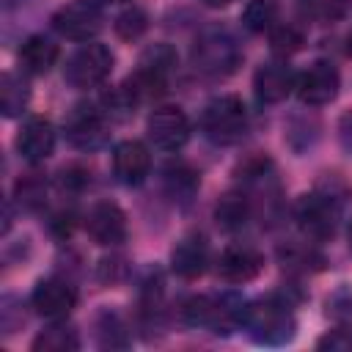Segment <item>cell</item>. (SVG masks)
Masks as SVG:
<instances>
[{"mask_svg":"<svg viewBox=\"0 0 352 352\" xmlns=\"http://www.w3.org/2000/svg\"><path fill=\"white\" fill-rule=\"evenodd\" d=\"M113 72V52L104 44H82L63 66V80L72 88H94Z\"/></svg>","mask_w":352,"mask_h":352,"instance_id":"8992f818","label":"cell"},{"mask_svg":"<svg viewBox=\"0 0 352 352\" xmlns=\"http://www.w3.org/2000/svg\"><path fill=\"white\" fill-rule=\"evenodd\" d=\"M88 182H91V170L82 168V165H66V168L60 170V176H58L60 190H69V192H80V190H85Z\"/></svg>","mask_w":352,"mask_h":352,"instance_id":"f546056e","label":"cell"},{"mask_svg":"<svg viewBox=\"0 0 352 352\" xmlns=\"http://www.w3.org/2000/svg\"><path fill=\"white\" fill-rule=\"evenodd\" d=\"M349 250H352V226H349Z\"/></svg>","mask_w":352,"mask_h":352,"instance_id":"e575fe53","label":"cell"},{"mask_svg":"<svg viewBox=\"0 0 352 352\" xmlns=\"http://www.w3.org/2000/svg\"><path fill=\"white\" fill-rule=\"evenodd\" d=\"M14 198L22 209L28 212H36L47 204V179L41 170H30V173H22L14 184Z\"/></svg>","mask_w":352,"mask_h":352,"instance_id":"7402d4cb","label":"cell"},{"mask_svg":"<svg viewBox=\"0 0 352 352\" xmlns=\"http://www.w3.org/2000/svg\"><path fill=\"white\" fill-rule=\"evenodd\" d=\"M201 129L214 146H234L248 132V110L239 96H217L204 107Z\"/></svg>","mask_w":352,"mask_h":352,"instance_id":"277c9868","label":"cell"},{"mask_svg":"<svg viewBox=\"0 0 352 352\" xmlns=\"http://www.w3.org/2000/svg\"><path fill=\"white\" fill-rule=\"evenodd\" d=\"M264 267V256L245 242L228 245L217 258V275L228 283H248L253 280Z\"/></svg>","mask_w":352,"mask_h":352,"instance_id":"4fadbf2b","label":"cell"},{"mask_svg":"<svg viewBox=\"0 0 352 352\" xmlns=\"http://www.w3.org/2000/svg\"><path fill=\"white\" fill-rule=\"evenodd\" d=\"M278 261L283 264V270L289 272H319L324 267V256L311 245V242H286L278 248Z\"/></svg>","mask_w":352,"mask_h":352,"instance_id":"ffe728a7","label":"cell"},{"mask_svg":"<svg viewBox=\"0 0 352 352\" xmlns=\"http://www.w3.org/2000/svg\"><path fill=\"white\" fill-rule=\"evenodd\" d=\"M170 267L179 278L184 280H195L206 272L209 267V242L204 234H187L176 242V248L170 250Z\"/></svg>","mask_w":352,"mask_h":352,"instance_id":"2e32d148","label":"cell"},{"mask_svg":"<svg viewBox=\"0 0 352 352\" xmlns=\"http://www.w3.org/2000/svg\"><path fill=\"white\" fill-rule=\"evenodd\" d=\"M319 349H330V352H352V330L346 327H336L330 333H324L316 341Z\"/></svg>","mask_w":352,"mask_h":352,"instance_id":"1f68e13d","label":"cell"},{"mask_svg":"<svg viewBox=\"0 0 352 352\" xmlns=\"http://www.w3.org/2000/svg\"><path fill=\"white\" fill-rule=\"evenodd\" d=\"M96 344L102 349H124L129 344V333H126L121 316L110 308H104L96 316Z\"/></svg>","mask_w":352,"mask_h":352,"instance_id":"cb8c5ba5","label":"cell"},{"mask_svg":"<svg viewBox=\"0 0 352 352\" xmlns=\"http://www.w3.org/2000/svg\"><path fill=\"white\" fill-rule=\"evenodd\" d=\"M146 28H148V16H146V11L138 8V6H132V8H126V11H121V14L116 16V33H118V38H124V41L140 38V36L146 33Z\"/></svg>","mask_w":352,"mask_h":352,"instance_id":"83f0119b","label":"cell"},{"mask_svg":"<svg viewBox=\"0 0 352 352\" xmlns=\"http://www.w3.org/2000/svg\"><path fill=\"white\" fill-rule=\"evenodd\" d=\"M278 22V3L275 0H248L242 8V25L250 33H264Z\"/></svg>","mask_w":352,"mask_h":352,"instance_id":"4316f807","label":"cell"},{"mask_svg":"<svg viewBox=\"0 0 352 352\" xmlns=\"http://www.w3.org/2000/svg\"><path fill=\"white\" fill-rule=\"evenodd\" d=\"M151 168V157L148 148L140 140H121L113 148V176L126 184V187H138L146 182Z\"/></svg>","mask_w":352,"mask_h":352,"instance_id":"5bb4252c","label":"cell"},{"mask_svg":"<svg viewBox=\"0 0 352 352\" xmlns=\"http://www.w3.org/2000/svg\"><path fill=\"white\" fill-rule=\"evenodd\" d=\"M344 209H346V204H341L338 198L314 187L311 192L300 195V201L294 206V217L311 239H333L338 231Z\"/></svg>","mask_w":352,"mask_h":352,"instance_id":"5b68a950","label":"cell"},{"mask_svg":"<svg viewBox=\"0 0 352 352\" xmlns=\"http://www.w3.org/2000/svg\"><path fill=\"white\" fill-rule=\"evenodd\" d=\"M344 6H346V0H300L302 14L311 19H322V22L341 16Z\"/></svg>","mask_w":352,"mask_h":352,"instance_id":"f1b7e54d","label":"cell"},{"mask_svg":"<svg viewBox=\"0 0 352 352\" xmlns=\"http://www.w3.org/2000/svg\"><path fill=\"white\" fill-rule=\"evenodd\" d=\"M36 352H74L80 349V336L72 324H50L33 338Z\"/></svg>","mask_w":352,"mask_h":352,"instance_id":"603a6c76","label":"cell"},{"mask_svg":"<svg viewBox=\"0 0 352 352\" xmlns=\"http://www.w3.org/2000/svg\"><path fill=\"white\" fill-rule=\"evenodd\" d=\"M338 85H341V77H338V69L330 63V60H314L300 77H297V96L302 104L308 107H319V104H327L338 96Z\"/></svg>","mask_w":352,"mask_h":352,"instance_id":"30bf717a","label":"cell"},{"mask_svg":"<svg viewBox=\"0 0 352 352\" xmlns=\"http://www.w3.org/2000/svg\"><path fill=\"white\" fill-rule=\"evenodd\" d=\"M102 8L94 0H72L66 6H60L52 14V28L55 33H60L63 38L72 41H88L102 30Z\"/></svg>","mask_w":352,"mask_h":352,"instance_id":"ba28073f","label":"cell"},{"mask_svg":"<svg viewBox=\"0 0 352 352\" xmlns=\"http://www.w3.org/2000/svg\"><path fill=\"white\" fill-rule=\"evenodd\" d=\"M30 305L44 319H66L77 305V289L63 278H44L36 283Z\"/></svg>","mask_w":352,"mask_h":352,"instance_id":"8fae6325","label":"cell"},{"mask_svg":"<svg viewBox=\"0 0 352 352\" xmlns=\"http://www.w3.org/2000/svg\"><path fill=\"white\" fill-rule=\"evenodd\" d=\"M302 44H305V33H302L300 25L280 22V25H272L270 28V47H272L275 55H280V58L294 55V52L302 50Z\"/></svg>","mask_w":352,"mask_h":352,"instance_id":"484cf974","label":"cell"},{"mask_svg":"<svg viewBox=\"0 0 352 352\" xmlns=\"http://www.w3.org/2000/svg\"><path fill=\"white\" fill-rule=\"evenodd\" d=\"M250 214H253V204L245 190L226 192L214 206V220L223 231H239L250 220Z\"/></svg>","mask_w":352,"mask_h":352,"instance_id":"d6986e66","label":"cell"},{"mask_svg":"<svg viewBox=\"0 0 352 352\" xmlns=\"http://www.w3.org/2000/svg\"><path fill=\"white\" fill-rule=\"evenodd\" d=\"M126 272H129V267H126L124 256H110V258L99 261V280L102 283H118L126 278Z\"/></svg>","mask_w":352,"mask_h":352,"instance_id":"4dcf8cb0","label":"cell"},{"mask_svg":"<svg viewBox=\"0 0 352 352\" xmlns=\"http://www.w3.org/2000/svg\"><path fill=\"white\" fill-rule=\"evenodd\" d=\"M242 327L248 330V336L256 344H286L294 338L297 322L294 314L289 308L286 300L270 294V297H258L253 302H245V314H242Z\"/></svg>","mask_w":352,"mask_h":352,"instance_id":"6da1fadb","label":"cell"},{"mask_svg":"<svg viewBox=\"0 0 352 352\" xmlns=\"http://www.w3.org/2000/svg\"><path fill=\"white\" fill-rule=\"evenodd\" d=\"M176 63H179V58H176V50L170 44H165V41L151 44L140 55L135 74L124 85L132 94V99L138 104H143L146 99H154V96L168 91V82H170V74L176 72Z\"/></svg>","mask_w":352,"mask_h":352,"instance_id":"3957f363","label":"cell"},{"mask_svg":"<svg viewBox=\"0 0 352 352\" xmlns=\"http://www.w3.org/2000/svg\"><path fill=\"white\" fill-rule=\"evenodd\" d=\"M206 6H212V8H223V6H228V3H234V0H204Z\"/></svg>","mask_w":352,"mask_h":352,"instance_id":"d6a6232c","label":"cell"},{"mask_svg":"<svg viewBox=\"0 0 352 352\" xmlns=\"http://www.w3.org/2000/svg\"><path fill=\"white\" fill-rule=\"evenodd\" d=\"M85 231L96 245H104V248L121 245L126 239V214L116 204L99 201L85 214Z\"/></svg>","mask_w":352,"mask_h":352,"instance_id":"7c38bea8","label":"cell"},{"mask_svg":"<svg viewBox=\"0 0 352 352\" xmlns=\"http://www.w3.org/2000/svg\"><path fill=\"white\" fill-rule=\"evenodd\" d=\"M28 102H30V88H28V82H25L19 74L6 72L3 80H0V107H3V116H6V118H14V116L25 113Z\"/></svg>","mask_w":352,"mask_h":352,"instance_id":"44dd1931","label":"cell"},{"mask_svg":"<svg viewBox=\"0 0 352 352\" xmlns=\"http://www.w3.org/2000/svg\"><path fill=\"white\" fill-rule=\"evenodd\" d=\"M239 63H242V50H239V41L234 38L231 30L212 25V28L198 33V38L192 44V66L201 74L228 77L236 72Z\"/></svg>","mask_w":352,"mask_h":352,"instance_id":"7a4b0ae2","label":"cell"},{"mask_svg":"<svg viewBox=\"0 0 352 352\" xmlns=\"http://www.w3.org/2000/svg\"><path fill=\"white\" fill-rule=\"evenodd\" d=\"M16 151L28 160V162H44L50 154H52V148H55V129H52V124L47 121V118H38V116H33V118H28L22 126H19V132H16Z\"/></svg>","mask_w":352,"mask_h":352,"instance_id":"e0dca14e","label":"cell"},{"mask_svg":"<svg viewBox=\"0 0 352 352\" xmlns=\"http://www.w3.org/2000/svg\"><path fill=\"white\" fill-rule=\"evenodd\" d=\"M165 187H168V195L173 201L187 204L195 195V190H198V173L190 165H184V162L168 165L165 168Z\"/></svg>","mask_w":352,"mask_h":352,"instance_id":"d4e9b609","label":"cell"},{"mask_svg":"<svg viewBox=\"0 0 352 352\" xmlns=\"http://www.w3.org/2000/svg\"><path fill=\"white\" fill-rule=\"evenodd\" d=\"M104 3H124V0H104Z\"/></svg>","mask_w":352,"mask_h":352,"instance_id":"d590c367","label":"cell"},{"mask_svg":"<svg viewBox=\"0 0 352 352\" xmlns=\"http://www.w3.org/2000/svg\"><path fill=\"white\" fill-rule=\"evenodd\" d=\"M346 52L352 55V30H349V36H346Z\"/></svg>","mask_w":352,"mask_h":352,"instance_id":"836d02e7","label":"cell"},{"mask_svg":"<svg viewBox=\"0 0 352 352\" xmlns=\"http://www.w3.org/2000/svg\"><path fill=\"white\" fill-rule=\"evenodd\" d=\"M63 135L74 148H82V151L99 148L107 138V113L102 110V104L80 102L69 110L63 121Z\"/></svg>","mask_w":352,"mask_h":352,"instance_id":"52a82bcc","label":"cell"},{"mask_svg":"<svg viewBox=\"0 0 352 352\" xmlns=\"http://www.w3.org/2000/svg\"><path fill=\"white\" fill-rule=\"evenodd\" d=\"M58 60V44L47 36H30L19 47V69L25 74L41 77L47 74Z\"/></svg>","mask_w":352,"mask_h":352,"instance_id":"ac0fdd59","label":"cell"},{"mask_svg":"<svg viewBox=\"0 0 352 352\" xmlns=\"http://www.w3.org/2000/svg\"><path fill=\"white\" fill-rule=\"evenodd\" d=\"M253 88H256L258 102L278 104L297 88V77H294L292 66H286V60H270V63L258 66V72L253 77Z\"/></svg>","mask_w":352,"mask_h":352,"instance_id":"9a60e30c","label":"cell"},{"mask_svg":"<svg viewBox=\"0 0 352 352\" xmlns=\"http://www.w3.org/2000/svg\"><path fill=\"white\" fill-rule=\"evenodd\" d=\"M146 132L160 151H179L190 138V118L182 107L162 104L148 116Z\"/></svg>","mask_w":352,"mask_h":352,"instance_id":"9c48e42d","label":"cell"}]
</instances>
